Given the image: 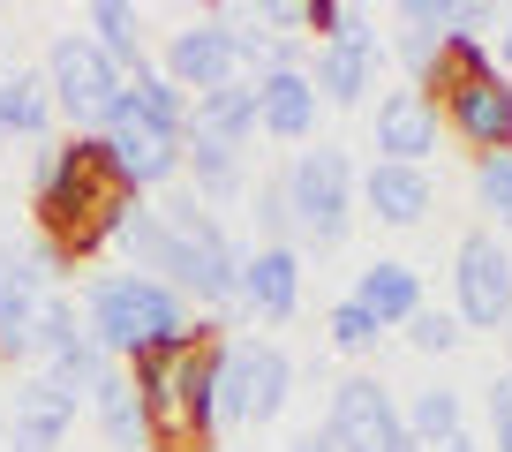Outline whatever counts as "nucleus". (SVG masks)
Here are the masks:
<instances>
[{"instance_id":"13","label":"nucleus","mask_w":512,"mask_h":452,"mask_svg":"<svg viewBox=\"0 0 512 452\" xmlns=\"http://www.w3.org/2000/svg\"><path fill=\"white\" fill-rule=\"evenodd\" d=\"M302 249L294 242H249L241 257V317L249 324H294L302 317Z\"/></svg>"},{"instance_id":"33","label":"nucleus","mask_w":512,"mask_h":452,"mask_svg":"<svg viewBox=\"0 0 512 452\" xmlns=\"http://www.w3.org/2000/svg\"><path fill=\"white\" fill-rule=\"evenodd\" d=\"M482 422H490V445H512V370L490 377V392H482Z\"/></svg>"},{"instance_id":"40","label":"nucleus","mask_w":512,"mask_h":452,"mask_svg":"<svg viewBox=\"0 0 512 452\" xmlns=\"http://www.w3.org/2000/svg\"><path fill=\"white\" fill-rule=\"evenodd\" d=\"M505 339H512V332H505Z\"/></svg>"},{"instance_id":"2","label":"nucleus","mask_w":512,"mask_h":452,"mask_svg":"<svg viewBox=\"0 0 512 452\" xmlns=\"http://www.w3.org/2000/svg\"><path fill=\"white\" fill-rule=\"evenodd\" d=\"M83 332L98 339L106 362H144V355H174L189 339H204L211 324L181 302L166 279H144V272H91L83 279Z\"/></svg>"},{"instance_id":"37","label":"nucleus","mask_w":512,"mask_h":452,"mask_svg":"<svg viewBox=\"0 0 512 452\" xmlns=\"http://www.w3.org/2000/svg\"><path fill=\"white\" fill-rule=\"evenodd\" d=\"M437 452H490V445H482L475 430H460V437H452V445H437Z\"/></svg>"},{"instance_id":"27","label":"nucleus","mask_w":512,"mask_h":452,"mask_svg":"<svg viewBox=\"0 0 512 452\" xmlns=\"http://www.w3.org/2000/svg\"><path fill=\"white\" fill-rule=\"evenodd\" d=\"M128 98H136V113H144V121H159V129L189 136V113H196V98L181 91V83L166 76L159 61H151V68H136V76H128Z\"/></svg>"},{"instance_id":"30","label":"nucleus","mask_w":512,"mask_h":452,"mask_svg":"<svg viewBox=\"0 0 512 452\" xmlns=\"http://www.w3.org/2000/svg\"><path fill=\"white\" fill-rule=\"evenodd\" d=\"M475 204H482V219H490L497 234H512V151L475 159Z\"/></svg>"},{"instance_id":"7","label":"nucleus","mask_w":512,"mask_h":452,"mask_svg":"<svg viewBox=\"0 0 512 452\" xmlns=\"http://www.w3.org/2000/svg\"><path fill=\"white\" fill-rule=\"evenodd\" d=\"M98 144H106V166L121 174L128 196H159V189L181 181V136L159 129V121H144L136 98H128V83L113 91L106 121H98Z\"/></svg>"},{"instance_id":"3","label":"nucleus","mask_w":512,"mask_h":452,"mask_svg":"<svg viewBox=\"0 0 512 452\" xmlns=\"http://www.w3.org/2000/svg\"><path fill=\"white\" fill-rule=\"evenodd\" d=\"M166 226H174V257H166V287L181 294V302L196 309V317H211L226 339H234V324H241V257L249 249L226 234L219 219H211L204 204H196L189 189H174L166 196Z\"/></svg>"},{"instance_id":"21","label":"nucleus","mask_w":512,"mask_h":452,"mask_svg":"<svg viewBox=\"0 0 512 452\" xmlns=\"http://www.w3.org/2000/svg\"><path fill=\"white\" fill-rule=\"evenodd\" d=\"M61 129V113H53V91L38 68H16V76L0 83V144L16 136V144H46Z\"/></svg>"},{"instance_id":"15","label":"nucleus","mask_w":512,"mask_h":452,"mask_svg":"<svg viewBox=\"0 0 512 452\" xmlns=\"http://www.w3.org/2000/svg\"><path fill=\"white\" fill-rule=\"evenodd\" d=\"M46 279H38V264L23 257V249L0 242V362H16V370H38L31 362V324L38 309H46Z\"/></svg>"},{"instance_id":"16","label":"nucleus","mask_w":512,"mask_h":452,"mask_svg":"<svg viewBox=\"0 0 512 452\" xmlns=\"http://www.w3.org/2000/svg\"><path fill=\"white\" fill-rule=\"evenodd\" d=\"M430 204H437V181H430V166H392V159H369L362 166V211L377 226H422L430 219Z\"/></svg>"},{"instance_id":"17","label":"nucleus","mask_w":512,"mask_h":452,"mask_svg":"<svg viewBox=\"0 0 512 452\" xmlns=\"http://www.w3.org/2000/svg\"><path fill=\"white\" fill-rule=\"evenodd\" d=\"M256 83V136H272V144H309L324 121V98L309 76H279V68H264Z\"/></svg>"},{"instance_id":"26","label":"nucleus","mask_w":512,"mask_h":452,"mask_svg":"<svg viewBox=\"0 0 512 452\" xmlns=\"http://www.w3.org/2000/svg\"><path fill=\"white\" fill-rule=\"evenodd\" d=\"M83 339H91V332H83V302H76V294H61V287H53V294H46V309H38V324H31V362L46 370V362L76 355Z\"/></svg>"},{"instance_id":"14","label":"nucleus","mask_w":512,"mask_h":452,"mask_svg":"<svg viewBox=\"0 0 512 452\" xmlns=\"http://www.w3.org/2000/svg\"><path fill=\"white\" fill-rule=\"evenodd\" d=\"M76 407L46 370H23L16 392H8V452H61L68 430H76Z\"/></svg>"},{"instance_id":"24","label":"nucleus","mask_w":512,"mask_h":452,"mask_svg":"<svg viewBox=\"0 0 512 452\" xmlns=\"http://www.w3.org/2000/svg\"><path fill=\"white\" fill-rule=\"evenodd\" d=\"M189 129H196V136H219V144H241V151H249V144H256V83H226V91L196 98Z\"/></svg>"},{"instance_id":"9","label":"nucleus","mask_w":512,"mask_h":452,"mask_svg":"<svg viewBox=\"0 0 512 452\" xmlns=\"http://www.w3.org/2000/svg\"><path fill=\"white\" fill-rule=\"evenodd\" d=\"M324 430H332L339 452H422L415 437H407V415H400V400H392V385H384L377 370L339 377Z\"/></svg>"},{"instance_id":"38","label":"nucleus","mask_w":512,"mask_h":452,"mask_svg":"<svg viewBox=\"0 0 512 452\" xmlns=\"http://www.w3.org/2000/svg\"><path fill=\"white\" fill-rule=\"evenodd\" d=\"M0 452H8V392H0Z\"/></svg>"},{"instance_id":"10","label":"nucleus","mask_w":512,"mask_h":452,"mask_svg":"<svg viewBox=\"0 0 512 452\" xmlns=\"http://www.w3.org/2000/svg\"><path fill=\"white\" fill-rule=\"evenodd\" d=\"M384 68H392V46L377 38V23L354 8L347 16V38L339 46H317V61H309V83H317V98H324V113H354V106H369V91L384 83Z\"/></svg>"},{"instance_id":"1","label":"nucleus","mask_w":512,"mask_h":452,"mask_svg":"<svg viewBox=\"0 0 512 452\" xmlns=\"http://www.w3.org/2000/svg\"><path fill=\"white\" fill-rule=\"evenodd\" d=\"M31 204H38V242H53L68 264H83L91 249H106L121 234L136 196L106 166L98 136H46V144H31Z\"/></svg>"},{"instance_id":"20","label":"nucleus","mask_w":512,"mask_h":452,"mask_svg":"<svg viewBox=\"0 0 512 452\" xmlns=\"http://www.w3.org/2000/svg\"><path fill=\"white\" fill-rule=\"evenodd\" d=\"M91 422H98V437H106L113 452H151V430H144V400H136V377L113 362L106 377H98V392H91Z\"/></svg>"},{"instance_id":"11","label":"nucleus","mask_w":512,"mask_h":452,"mask_svg":"<svg viewBox=\"0 0 512 452\" xmlns=\"http://www.w3.org/2000/svg\"><path fill=\"white\" fill-rule=\"evenodd\" d=\"M437 136H445V113H437L430 91H407V83H392V91H377V106H369V151L392 166H430Z\"/></svg>"},{"instance_id":"23","label":"nucleus","mask_w":512,"mask_h":452,"mask_svg":"<svg viewBox=\"0 0 512 452\" xmlns=\"http://www.w3.org/2000/svg\"><path fill=\"white\" fill-rule=\"evenodd\" d=\"M113 249L128 257V272L166 279V257H174V226H166V211L151 204V196H136L128 219H121V234H113Z\"/></svg>"},{"instance_id":"22","label":"nucleus","mask_w":512,"mask_h":452,"mask_svg":"<svg viewBox=\"0 0 512 452\" xmlns=\"http://www.w3.org/2000/svg\"><path fill=\"white\" fill-rule=\"evenodd\" d=\"M83 23H91V46L106 53L121 76L151 68V53H144V8H128V0H91V8H83Z\"/></svg>"},{"instance_id":"4","label":"nucleus","mask_w":512,"mask_h":452,"mask_svg":"<svg viewBox=\"0 0 512 452\" xmlns=\"http://www.w3.org/2000/svg\"><path fill=\"white\" fill-rule=\"evenodd\" d=\"M287 204H294V242L302 249H339L362 219V174L339 144H317V151H294L287 159Z\"/></svg>"},{"instance_id":"32","label":"nucleus","mask_w":512,"mask_h":452,"mask_svg":"<svg viewBox=\"0 0 512 452\" xmlns=\"http://www.w3.org/2000/svg\"><path fill=\"white\" fill-rule=\"evenodd\" d=\"M437 53H445V38H430V31H400V38H392V61H400L407 91H430V76H437Z\"/></svg>"},{"instance_id":"18","label":"nucleus","mask_w":512,"mask_h":452,"mask_svg":"<svg viewBox=\"0 0 512 452\" xmlns=\"http://www.w3.org/2000/svg\"><path fill=\"white\" fill-rule=\"evenodd\" d=\"M347 294L384 324V332H407V324L430 309V294H422V272H415L407 257H369L362 272H354V287H347Z\"/></svg>"},{"instance_id":"28","label":"nucleus","mask_w":512,"mask_h":452,"mask_svg":"<svg viewBox=\"0 0 512 452\" xmlns=\"http://www.w3.org/2000/svg\"><path fill=\"white\" fill-rule=\"evenodd\" d=\"M324 339H332L339 355H354V362H362V355H377V339H384V324L369 317V309L354 302V294H339V302L324 309Z\"/></svg>"},{"instance_id":"6","label":"nucleus","mask_w":512,"mask_h":452,"mask_svg":"<svg viewBox=\"0 0 512 452\" xmlns=\"http://www.w3.org/2000/svg\"><path fill=\"white\" fill-rule=\"evenodd\" d=\"M38 76H46L53 91V113H61V129L68 136H98V121H106L113 91H121V68L106 61V53L91 46V31H61L46 46V61H38Z\"/></svg>"},{"instance_id":"36","label":"nucleus","mask_w":512,"mask_h":452,"mask_svg":"<svg viewBox=\"0 0 512 452\" xmlns=\"http://www.w3.org/2000/svg\"><path fill=\"white\" fill-rule=\"evenodd\" d=\"M16 68H23V61H16V38H8V31H0V83H8V76H16Z\"/></svg>"},{"instance_id":"8","label":"nucleus","mask_w":512,"mask_h":452,"mask_svg":"<svg viewBox=\"0 0 512 452\" xmlns=\"http://www.w3.org/2000/svg\"><path fill=\"white\" fill-rule=\"evenodd\" d=\"M452 317L467 332H512V249L497 226H467L452 242Z\"/></svg>"},{"instance_id":"39","label":"nucleus","mask_w":512,"mask_h":452,"mask_svg":"<svg viewBox=\"0 0 512 452\" xmlns=\"http://www.w3.org/2000/svg\"><path fill=\"white\" fill-rule=\"evenodd\" d=\"M490 452H512V445H490Z\"/></svg>"},{"instance_id":"25","label":"nucleus","mask_w":512,"mask_h":452,"mask_svg":"<svg viewBox=\"0 0 512 452\" xmlns=\"http://www.w3.org/2000/svg\"><path fill=\"white\" fill-rule=\"evenodd\" d=\"M400 415H407V437H415L422 452L452 445V437L467 430V400H460L452 385H422L415 400H400Z\"/></svg>"},{"instance_id":"35","label":"nucleus","mask_w":512,"mask_h":452,"mask_svg":"<svg viewBox=\"0 0 512 452\" xmlns=\"http://www.w3.org/2000/svg\"><path fill=\"white\" fill-rule=\"evenodd\" d=\"M497 68H505V76H512V16L497 23Z\"/></svg>"},{"instance_id":"12","label":"nucleus","mask_w":512,"mask_h":452,"mask_svg":"<svg viewBox=\"0 0 512 452\" xmlns=\"http://www.w3.org/2000/svg\"><path fill=\"white\" fill-rule=\"evenodd\" d=\"M445 113V136H460L475 159H497L512 151V76H475V83H452L437 98Z\"/></svg>"},{"instance_id":"19","label":"nucleus","mask_w":512,"mask_h":452,"mask_svg":"<svg viewBox=\"0 0 512 452\" xmlns=\"http://www.w3.org/2000/svg\"><path fill=\"white\" fill-rule=\"evenodd\" d=\"M181 174H189L196 204H241V196H249V151L189 129V136H181Z\"/></svg>"},{"instance_id":"31","label":"nucleus","mask_w":512,"mask_h":452,"mask_svg":"<svg viewBox=\"0 0 512 452\" xmlns=\"http://www.w3.org/2000/svg\"><path fill=\"white\" fill-rule=\"evenodd\" d=\"M407 347H415V355H430V362H445V355H460V339H467V324L452 317V309H422L415 324H407Z\"/></svg>"},{"instance_id":"5","label":"nucleus","mask_w":512,"mask_h":452,"mask_svg":"<svg viewBox=\"0 0 512 452\" xmlns=\"http://www.w3.org/2000/svg\"><path fill=\"white\" fill-rule=\"evenodd\" d=\"M294 400V355L279 339H219V430H264Z\"/></svg>"},{"instance_id":"34","label":"nucleus","mask_w":512,"mask_h":452,"mask_svg":"<svg viewBox=\"0 0 512 452\" xmlns=\"http://www.w3.org/2000/svg\"><path fill=\"white\" fill-rule=\"evenodd\" d=\"M287 452H339V445H332V430H302V437H287Z\"/></svg>"},{"instance_id":"29","label":"nucleus","mask_w":512,"mask_h":452,"mask_svg":"<svg viewBox=\"0 0 512 452\" xmlns=\"http://www.w3.org/2000/svg\"><path fill=\"white\" fill-rule=\"evenodd\" d=\"M249 219H256V242H294V204H287V181H279V174H264V181H256V189H249ZM294 249H302V242H294Z\"/></svg>"}]
</instances>
